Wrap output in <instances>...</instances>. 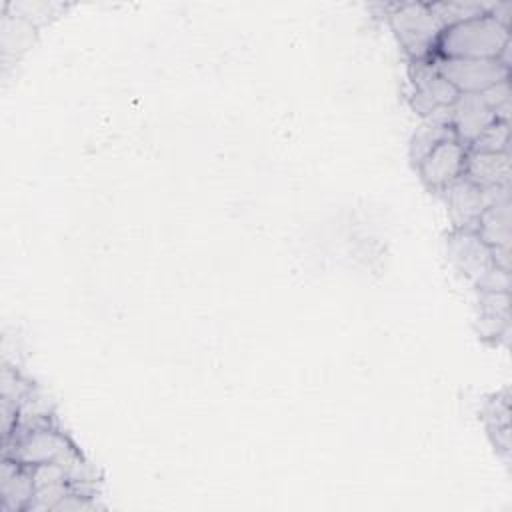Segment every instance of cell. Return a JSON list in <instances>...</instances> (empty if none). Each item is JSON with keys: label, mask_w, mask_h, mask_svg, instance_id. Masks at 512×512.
<instances>
[{"label": "cell", "mask_w": 512, "mask_h": 512, "mask_svg": "<svg viewBox=\"0 0 512 512\" xmlns=\"http://www.w3.org/2000/svg\"><path fill=\"white\" fill-rule=\"evenodd\" d=\"M508 42L510 28L488 12L446 28L436 54L444 58H498Z\"/></svg>", "instance_id": "1"}, {"label": "cell", "mask_w": 512, "mask_h": 512, "mask_svg": "<svg viewBox=\"0 0 512 512\" xmlns=\"http://www.w3.org/2000/svg\"><path fill=\"white\" fill-rule=\"evenodd\" d=\"M388 22L410 60H424L436 54L444 26L430 2L394 4L388 12Z\"/></svg>", "instance_id": "2"}, {"label": "cell", "mask_w": 512, "mask_h": 512, "mask_svg": "<svg viewBox=\"0 0 512 512\" xmlns=\"http://www.w3.org/2000/svg\"><path fill=\"white\" fill-rule=\"evenodd\" d=\"M76 446L72 440L60 432L58 426L26 430L10 434L2 440V458L16 460L20 464L38 466L48 462H60Z\"/></svg>", "instance_id": "3"}, {"label": "cell", "mask_w": 512, "mask_h": 512, "mask_svg": "<svg viewBox=\"0 0 512 512\" xmlns=\"http://www.w3.org/2000/svg\"><path fill=\"white\" fill-rule=\"evenodd\" d=\"M432 62L458 94H480L510 78V70L498 58H444L434 54Z\"/></svg>", "instance_id": "4"}, {"label": "cell", "mask_w": 512, "mask_h": 512, "mask_svg": "<svg viewBox=\"0 0 512 512\" xmlns=\"http://www.w3.org/2000/svg\"><path fill=\"white\" fill-rule=\"evenodd\" d=\"M448 262L476 288L496 268L492 248L476 234V230H450L444 238Z\"/></svg>", "instance_id": "5"}, {"label": "cell", "mask_w": 512, "mask_h": 512, "mask_svg": "<svg viewBox=\"0 0 512 512\" xmlns=\"http://www.w3.org/2000/svg\"><path fill=\"white\" fill-rule=\"evenodd\" d=\"M408 82L410 104L422 118H426L438 106L454 104V100L458 98L456 88L438 72L432 58L410 60Z\"/></svg>", "instance_id": "6"}, {"label": "cell", "mask_w": 512, "mask_h": 512, "mask_svg": "<svg viewBox=\"0 0 512 512\" xmlns=\"http://www.w3.org/2000/svg\"><path fill=\"white\" fill-rule=\"evenodd\" d=\"M440 192L446 204L452 230H476L478 218L486 208L482 188H478L462 174L460 178L444 186Z\"/></svg>", "instance_id": "7"}, {"label": "cell", "mask_w": 512, "mask_h": 512, "mask_svg": "<svg viewBox=\"0 0 512 512\" xmlns=\"http://www.w3.org/2000/svg\"><path fill=\"white\" fill-rule=\"evenodd\" d=\"M466 146H462L458 140H448L438 144L430 154H426L418 168V174L426 188L430 190H442L456 178L464 174V162H466Z\"/></svg>", "instance_id": "8"}, {"label": "cell", "mask_w": 512, "mask_h": 512, "mask_svg": "<svg viewBox=\"0 0 512 512\" xmlns=\"http://www.w3.org/2000/svg\"><path fill=\"white\" fill-rule=\"evenodd\" d=\"M34 466L2 458L0 464V500L6 512H28L34 498Z\"/></svg>", "instance_id": "9"}, {"label": "cell", "mask_w": 512, "mask_h": 512, "mask_svg": "<svg viewBox=\"0 0 512 512\" xmlns=\"http://www.w3.org/2000/svg\"><path fill=\"white\" fill-rule=\"evenodd\" d=\"M492 110L480 94H458L452 104V128L462 146H470L474 138L494 122Z\"/></svg>", "instance_id": "10"}, {"label": "cell", "mask_w": 512, "mask_h": 512, "mask_svg": "<svg viewBox=\"0 0 512 512\" xmlns=\"http://www.w3.org/2000/svg\"><path fill=\"white\" fill-rule=\"evenodd\" d=\"M464 176L478 188L510 186L512 168L510 152H476L466 150Z\"/></svg>", "instance_id": "11"}, {"label": "cell", "mask_w": 512, "mask_h": 512, "mask_svg": "<svg viewBox=\"0 0 512 512\" xmlns=\"http://www.w3.org/2000/svg\"><path fill=\"white\" fill-rule=\"evenodd\" d=\"M476 332L482 340L506 338L510 332V296L508 292H480Z\"/></svg>", "instance_id": "12"}, {"label": "cell", "mask_w": 512, "mask_h": 512, "mask_svg": "<svg viewBox=\"0 0 512 512\" xmlns=\"http://www.w3.org/2000/svg\"><path fill=\"white\" fill-rule=\"evenodd\" d=\"M476 234L490 246H510V202L486 206L478 218Z\"/></svg>", "instance_id": "13"}, {"label": "cell", "mask_w": 512, "mask_h": 512, "mask_svg": "<svg viewBox=\"0 0 512 512\" xmlns=\"http://www.w3.org/2000/svg\"><path fill=\"white\" fill-rule=\"evenodd\" d=\"M484 422L488 428V434L496 448H500L504 454L510 452V406H508V390L502 394H496L492 400H488L484 408Z\"/></svg>", "instance_id": "14"}, {"label": "cell", "mask_w": 512, "mask_h": 512, "mask_svg": "<svg viewBox=\"0 0 512 512\" xmlns=\"http://www.w3.org/2000/svg\"><path fill=\"white\" fill-rule=\"evenodd\" d=\"M448 140H456V134H454V128L452 126H440V124H432V122H422L412 138H410V148H408V154H410V160L414 166L420 164V160L430 154L438 144L442 142H448Z\"/></svg>", "instance_id": "15"}, {"label": "cell", "mask_w": 512, "mask_h": 512, "mask_svg": "<svg viewBox=\"0 0 512 512\" xmlns=\"http://www.w3.org/2000/svg\"><path fill=\"white\" fill-rule=\"evenodd\" d=\"M430 8L434 10V14L438 16V20L442 22L444 30L466 22L470 18L488 14L492 8V2H470V0H456V2H430Z\"/></svg>", "instance_id": "16"}, {"label": "cell", "mask_w": 512, "mask_h": 512, "mask_svg": "<svg viewBox=\"0 0 512 512\" xmlns=\"http://www.w3.org/2000/svg\"><path fill=\"white\" fill-rule=\"evenodd\" d=\"M510 146V122L494 120L490 126H486L474 142L468 146V150L476 152H508Z\"/></svg>", "instance_id": "17"}, {"label": "cell", "mask_w": 512, "mask_h": 512, "mask_svg": "<svg viewBox=\"0 0 512 512\" xmlns=\"http://www.w3.org/2000/svg\"><path fill=\"white\" fill-rule=\"evenodd\" d=\"M484 98L486 106L492 110L494 118L500 122H510V112H512V90H510V78L502 80L484 92H480Z\"/></svg>", "instance_id": "18"}, {"label": "cell", "mask_w": 512, "mask_h": 512, "mask_svg": "<svg viewBox=\"0 0 512 512\" xmlns=\"http://www.w3.org/2000/svg\"><path fill=\"white\" fill-rule=\"evenodd\" d=\"M492 258H494V264L498 268L510 270V246H494L492 248Z\"/></svg>", "instance_id": "19"}]
</instances>
